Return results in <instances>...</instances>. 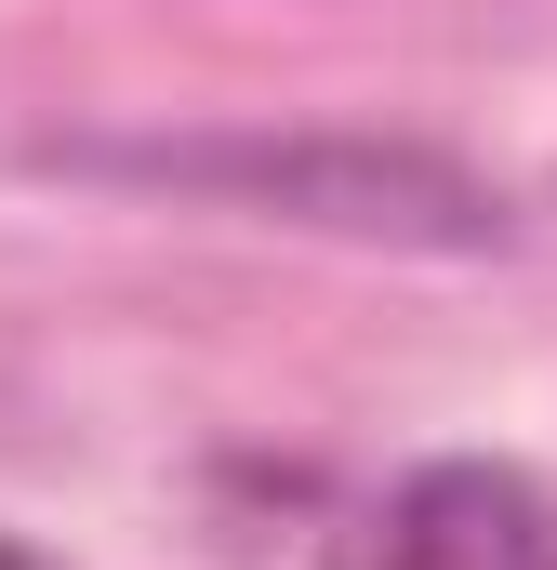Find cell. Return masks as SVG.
<instances>
[{"label": "cell", "instance_id": "cell-1", "mask_svg": "<svg viewBox=\"0 0 557 570\" xmlns=\"http://www.w3.org/2000/svg\"><path fill=\"white\" fill-rule=\"evenodd\" d=\"M332 570H557V491L518 464H412L332 531Z\"/></svg>", "mask_w": 557, "mask_h": 570}, {"label": "cell", "instance_id": "cell-2", "mask_svg": "<svg viewBox=\"0 0 557 570\" xmlns=\"http://www.w3.org/2000/svg\"><path fill=\"white\" fill-rule=\"evenodd\" d=\"M0 570H40V558H27V544H0Z\"/></svg>", "mask_w": 557, "mask_h": 570}]
</instances>
